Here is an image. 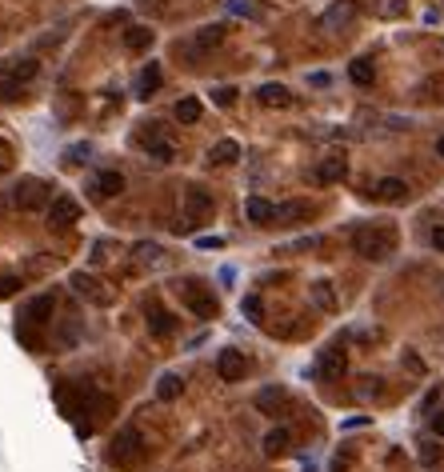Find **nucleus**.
Instances as JSON below:
<instances>
[{
  "instance_id": "nucleus-1",
  "label": "nucleus",
  "mask_w": 444,
  "mask_h": 472,
  "mask_svg": "<svg viewBox=\"0 0 444 472\" xmlns=\"http://www.w3.org/2000/svg\"><path fill=\"white\" fill-rule=\"evenodd\" d=\"M353 248L364 261H388L396 248V229L393 224H360L353 232Z\"/></svg>"
},
{
  "instance_id": "nucleus-2",
  "label": "nucleus",
  "mask_w": 444,
  "mask_h": 472,
  "mask_svg": "<svg viewBox=\"0 0 444 472\" xmlns=\"http://www.w3.org/2000/svg\"><path fill=\"white\" fill-rule=\"evenodd\" d=\"M141 456H144V436H141V428L124 424V428L116 432V441H112V464H124V468H132V464H141Z\"/></svg>"
},
{
  "instance_id": "nucleus-3",
  "label": "nucleus",
  "mask_w": 444,
  "mask_h": 472,
  "mask_svg": "<svg viewBox=\"0 0 444 472\" xmlns=\"http://www.w3.org/2000/svg\"><path fill=\"white\" fill-rule=\"evenodd\" d=\"M36 76V61H9L0 64V101H16L24 81Z\"/></svg>"
},
{
  "instance_id": "nucleus-4",
  "label": "nucleus",
  "mask_w": 444,
  "mask_h": 472,
  "mask_svg": "<svg viewBox=\"0 0 444 472\" xmlns=\"http://www.w3.org/2000/svg\"><path fill=\"white\" fill-rule=\"evenodd\" d=\"M181 296H184V304H188L201 321H212V316H216V296H212V288H204L201 281H184L181 284Z\"/></svg>"
},
{
  "instance_id": "nucleus-5",
  "label": "nucleus",
  "mask_w": 444,
  "mask_h": 472,
  "mask_svg": "<svg viewBox=\"0 0 444 472\" xmlns=\"http://www.w3.org/2000/svg\"><path fill=\"white\" fill-rule=\"evenodd\" d=\"M212 216V192L204 189H188L184 192V221L188 224H201Z\"/></svg>"
},
{
  "instance_id": "nucleus-6",
  "label": "nucleus",
  "mask_w": 444,
  "mask_h": 472,
  "mask_svg": "<svg viewBox=\"0 0 444 472\" xmlns=\"http://www.w3.org/2000/svg\"><path fill=\"white\" fill-rule=\"evenodd\" d=\"M52 308H56V296H52V292H41V296H32V301L21 308V321L32 324V328H36V324H49Z\"/></svg>"
},
{
  "instance_id": "nucleus-7",
  "label": "nucleus",
  "mask_w": 444,
  "mask_h": 472,
  "mask_svg": "<svg viewBox=\"0 0 444 472\" xmlns=\"http://www.w3.org/2000/svg\"><path fill=\"white\" fill-rule=\"evenodd\" d=\"M244 368H248V364H244V352H236V348H224L221 356H216V376H221V381H241L244 376Z\"/></svg>"
},
{
  "instance_id": "nucleus-8",
  "label": "nucleus",
  "mask_w": 444,
  "mask_h": 472,
  "mask_svg": "<svg viewBox=\"0 0 444 472\" xmlns=\"http://www.w3.org/2000/svg\"><path fill=\"white\" fill-rule=\"evenodd\" d=\"M81 216V204L72 201V196H52V204H49V224L52 229H64V224H72Z\"/></svg>"
},
{
  "instance_id": "nucleus-9",
  "label": "nucleus",
  "mask_w": 444,
  "mask_h": 472,
  "mask_svg": "<svg viewBox=\"0 0 444 472\" xmlns=\"http://www.w3.org/2000/svg\"><path fill=\"white\" fill-rule=\"evenodd\" d=\"M256 408L268 412V416H281V412L288 408V392H284L281 384H268V388L256 392Z\"/></svg>"
},
{
  "instance_id": "nucleus-10",
  "label": "nucleus",
  "mask_w": 444,
  "mask_h": 472,
  "mask_svg": "<svg viewBox=\"0 0 444 472\" xmlns=\"http://www.w3.org/2000/svg\"><path fill=\"white\" fill-rule=\"evenodd\" d=\"M344 364H348L344 348H324V352H321V364H316V372H321L324 381H336V376L344 372Z\"/></svg>"
},
{
  "instance_id": "nucleus-11",
  "label": "nucleus",
  "mask_w": 444,
  "mask_h": 472,
  "mask_svg": "<svg viewBox=\"0 0 444 472\" xmlns=\"http://www.w3.org/2000/svg\"><path fill=\"white\" fill-rule=\"evenodd\" d=\"M12 201L21 204V209H36V204H44V184L41 181H21L16 192H12Z\"/></svg>"
},
{
  "instance_id": "nucleus-12",
  "label": "nucleus",
  "mask_w": 444,
  "mask_h": 472,
  "mask_svg": "<svg viewBox=\"0 0 444 472\" xmlns=\"http://www.w3.org/2000/svg\"><path fill=\"white\" fill-rule=\"evenodd\" d=\"M353 12H356V4H353V0H336L333 9H328V12L321 16V29H328V32H333V29H340V24H348V21H353Z\"/></svg>"
},
{
  "instance_id": "nucleus-13",
  "label": "nucleus",
  "mask_w": 444,
  "mask_h": 472,
  "mask_svg": "<svg viewBox=\"0 0 444 472\" xmlns=\"http://www.w3.org/2000/svg\"><path fill=\"white\" fill-rule=\"evenodd\" d=\"M256 101H261L264 109H288V104H293V96H288V89H284V84H261V89H256Z\"/></svg>"
},
{
  "instance_id": "nucleus-14",
  "label": "nucleus",
  "mask_w": 444,
  "mask_h": 472,
  "mask_svg": "<svg viewBox=\"0 0 444 472\" xmlns=\"http://www.w3.org/2000/svg\"><path fill=\"white\" fill-rule=\"evenodd\" d=\"M244 216H248L253 224H268V221H276V204L264 201V196H248V204H244Z\"/></svg>"
},
{
  "instance_id": "nucleus-15",
  "label": "nucleus",
  "mask_w": 444,
  "mask_h": 472,
  "mask_svg": "<svg viewBox=\"0 0 444 472\" xmlns=\"http://www.w3.org/2000/svg\"><path fill=\"white\" fill-rule=\"evenodd\" d=\"M148 328H152V336H168V332L176 328V316H172V312H164L161 304L152 301L148 304Z\"/></svg>"
},
{
  "instance_id": "nucleus-16",
  "label": "nucleus",
  "mask_w": 444,
  "mask_h": 472,
  "mask_svg": "<svg viewBox=\"0 0 444 472\" xmlns=\"http://www.w3.org/2000/svg\"><path fill=\"white\" fill-rule=\"evenodd\" d=\"M376 196H380V201H388V204H400V201H408V184L404 181H396V176H384L380 184H376Z\"/></svg>"
},
{
  "instance_id": "nucleus-17",
  "label": "nucleus",
  "mask_w": 444,
  "mask_h": 472,
  "mask_svg": "<svg viewBox=\"0 0 444 472\" xmlns=\"http://www.w3.org/2000/svg\"><path fill=\"white\" fill-rule=\"evenodd\" d=\"M92 192H96V196H116V192H124V176L116 169H104L101 176H96V184H92Z\"/></svg>"
},
{
  "instance_id": "nucleus-18",
  "label": "nucleus",
  "mask_w": 444,
  "mask_h": 472,
  "mask_svg": "<svg viewBox=\"0 0 444 472\" xmlns=\"http://www.w3.org/2000/svg\"><path fill=\"white\" fill-rule=\"evenodd\" d=\"M308 216H313V204H308V201H288V204H276V221H284V224L308 221Z\"/></svg>"
},
{
  "instance_id": "nucleus-19",
  "label": "nucleus",
  "mask_w": 444,
  "mask_h": 472,
  "mask_svg": "<svg viewBox=\"0 0 444 472\" xmlns=\"http://www.w3.org/2000/svg\"><path fill=\"white\" fill-rule=\"evenodd\" d=\"M221 41H224V24H208V29H201V32H196V41H192V56L216 49Z\"/></svg>"
},
{
  "instance_id": "nucleus-20",
  "label": "nucleus",
  "mask_w": 444,
  "mask_h": 472,
  "mask_svg": "<svg viewBox=\"0 0 444 472\" xmlns=\"http://www.w3.org/2000/svg\"><path fill=\"white\" fill-rule=\"evenodd\" d=\"M344 172H348L344 156H328V161L316 169V181H321V184H336V181H344Z\"/></svg>"
},
{
  "instance_id": "nucleus-21",
  "label": "nucleus",
  "mask_w": 444,
  "mask_h": 472,
  "mask_svg": "<svg viewBox=\"0 0 444 472\" xmlns=\"http://www.w3.org/2000/svg\"><path fill=\"white\" fill-rule=\"evenodd\" d=\"M72 288L81 292V296H89V301H96V304H109V296L101 292V284L92 281V276H84V272H72Z\"/></svg>"
},
{
  "instance_id": "nucleus-22",
  "label": "nucleus",
  "mask_w": 444,
  "mask_h": 472,
  "mask_svg": "<svg viewBox=\"0 0 444 472\" xmlns=\"http://www.w3.org/2000/svg\"><path fill=\"white\" fill-rule=\"evenodd\" d=\"M208 161H212V164H233V161H241V144H236V141H221V144H212Z\"/></svg>"
},
{
  "instance_id": "nucleus-23",
  "label": "nucleus",
  "mask_w": 444,
  "mask_h": 472,
  "mask_svg": "<svg viewBox=\"0 0 444 472\" xmlns=\"http://www.w3.org/2000/svg\"><path fill=\"white\" fill-rule=\"evenodd\" d=\"M124 44H128L132 52H144L152 44V29H144V24H132V29H124Z\"/></svg>"
},
{
  "instance_id": "nucleus-24",
  "label": "nucleus",
  "mask_w": 444,
  "mask_h": 472,
  "mask_svg": "<svg viewBox=\"0 0 444 472\" xmlns=\"http://www.w3.org/2000/svg\"><path fill=\"white\" fill-rule=\"evenodd\" d=\"M181 388H184V381L176 376V372H164L161 381H156V396H161V401H176Z\"/></svg>"
},
{
  "instance_id": "nucleus-25",
  "label": "nucleus",
  "mask_w": 444,
  "mask_h": 472,
  "mask_svg": "<svg viewBox=\"0 0 444 472\" xmlns=\"http://www.w3.org/2000/svg\"><path fill=\"white\" fill-rule=\"evenodd\" d=\"M176 121H181V124H196V121H201V101H196V96H181V101H176Z\"/></svg>"
},
{
  "instance_id": "nucleus-26",
  "label": "nucleus",
  "mask_w": 444,
  "mask_h": 472,
  "mask_svg": "<svg viewBox=\"0 0 444 472\" xmlns=\"http://www.w3.org/2000/svg\"><path fill=\"white\" fill-rule=\"evenodd\" d=\"M288 441H293L288 428H273L268 436H264V452H268V456H281V452L288 448Z\"/></svg>"
},
{
  "instance_id": "nucleus-27",
  "label": "nucleus",
  "mask_w": 444,
  "mask_h": 472,
  "mask_svg": "<svg viewBox=\"0 0 444 472\" xmlns=\"http://www.w3.org/2000/svg\"><path fill=\"white\" fill-rule=\"evenodd\" d=\"M348 76H353V84H360V89H368V84L376 81V72H373V64H368V61H353V64H348Z\"/></svg>"
},
{
  "instance_id": "nucleus-28",
  "label": "nucleus",
  "mask_w": 444,
  "mask_h": 472,
  "mask_svg": "<svg viewBox=\"0 0 444 472\" xmlns=\"http://www.w3.org/2000/svg\"><path fill=\"white\" fill-rule=\"evenodd\" d=\"M156 89H161V69H156V64H148V69L141 72V84H136V92H141V96H152Z\"/></svg>"
},
{
  "instance_id": "nucleus-29",
  "label": "nucleus",
  "mask_w": 444,
  "mask_h": 472,
  "mask_svg": "<svg viewBox=\"0 0 444 472\" xmlns=\"http://www.w3.org/2000/svg\"><path fill=\"white\" fill-rule=\"evenodd\" d=\"M144 144H148V156H152V161H164V164H168L172 156H176V149H172L168 141H156V136H152V141H144Z\"/></svg>"
},
{
  "instance_id": "nucleus-30",
  "label": "nucleus",
  "mask_w": 444,
  "mask_h": 472,
  "mask_svg": "<svg viewBox=\"0 0 444 472\" xmlns=\"http://www.w3.org/2000/svg\"><path fill=\"white\" fill-rule=\"evenodd\" d=\"M313 296H316V304H321V308H336V296H333V288H328V284H313Z\"/></svg>"
},
{
  "instance_id": "nucleus-31",
  "label": "nucleus",
  "mask_w": 444,
  "mask_h": 472,
  "mask_svg": "<svg viewBox=\"0 0 444 472\" xmlns=\"http://www.w3.org/2000/svg\"><path fill=\"white\" fill-rule=\"evenodd\" d=\"M436 461H440V448H436L433 441H424L420 444V464H436Z\"/></svg>"
},
{
  "instance_id": "nucleus-32",
  "label": "nucleus",
  "mask_w": 444,
  "mask_h": 472,
  "mask_svg": "<svg viewBox=\"0 0 444 472\" xmlns=\"http://www.w3.org/2000/svg\"><path fill=\"white\" fill-rule=\"evenodd\" d=\"M212 101L221 104V109H228L236 101V89H212Z\"/></svg>"
},
{
  "instance_id": "nucleus-33",
  "label": "nucleus",
  "mask_w": 444,
  "mask_h": 472,
  "mask_svg": "<svg viewBox=\"0 0 444 472\" xmlns=\"http://www.w3.org/2000/svg\"><path fill=\"white\" fill-rule=\"evenodd\" d=\"M61 344H64V348H72V344H76V321H69L61 328Z\"/></svg>"
},
{
  "instance_id": "nucleus-34",
  "label": "nucleus",
  "mask_w": 444,
  "mask_h": 472,
  "mask_svg": "<svg viewBox=\"0 0 444 472\" xmlns=\"http://www.w3.org/2000/svg\"><path fill=\"white\" fill-rule=\"evenodd\" d=\"M380 12H384V16H404V0H384Z\"/></svg>"
},
{
  "instance_id": "nucleus-35",
  "label": "nucleus",
  "mask_w": 444,
  "mask_h": 472,
  "mask_svg": "<svg viewBox=\"0 0 444 472\" xmlns=\"http://www.w3.org/2000/svg\"><path fill=\"white\" fill-rule=\"evenodd\" d=\"M136 256H141V261H156L161 248H156V244H136Z\"/></svg>"
},
{
  "instance_id": "nucleus-36",
  "label": "nucleus",
  "mask_w": 444,
  "mask_h": 472,
  "mask_svg": "<svg viewBox=\"0 0 444 472\" xmlns=\"http://www.w3.org/2000/svg\"><path fill=\"white\" fill-rule=\"evenodd\" d=\"M244 312H248L253 321H261V301H256V296H248V301H244Z\"/></svg>"
},
{
  "instance_id": "nucleus-37",
  "label": "nucleus",
  "mask_w": 444,
  "mask_h": 472,
  "mask_svg": "<svg viewBox=\"0 0 444 472\" xmlns=\"http://www.w3.org/2000/svg\"><path fill=\"white\" fill-rule=\"evenodd\" d=\"M12 288H21V281H16V276H4V281H0V296H9Z\"/></svg>"
},
{
  "instance_id": "nucleus-38",
  "label": "nucleus",
  "mask_w": 444,
  "mask_h": 472,
  "mask_svg": "<svg viewBox=\"0 0 444 472\" xmlns=\"http://www.w3.org/2000/svg\"><path fill=\"white\" fill-rule=\"evenodd\" d=\"M433 248L444 252V224H436V229H433Z\"/></svg>"
},
{
  "instance_id": "nucleus-39",
  "label": "nucleus",
  "mask_w": 444,
  "mask_h": 472,
  "mask_svg": "<svg viewBox=\"0 0 444 472\" xmlns=\"http://www.w3.org/2000/svg\"><path fill=\"white\" fill-rule=\"evenodd\" d=\"M196 244H201V248H221V236H201V241H196Z\"/></svg>"
},
{
  "instance_id": "nucleus-40",
  "label": "nucleus",
  "mask_w": 444,
  "mask_h": 472,
  "mask_svg": "<svg viewBox=\"0 0 444 472\" xmlns=\"http://www.w3.org/2000/svg\"><path fill=\"white\" fill-rule=\"evenodd\" d=\"M433 432H436V436H444V412H436V416H433Z\"/></svg>"
},
{
  "instance_id": "nucleus-41",
  "label": "nucleus",
  "mask_w": 444,
  "mask_h": 472,
  "mask_svg": "<svg viewBox=\"0 0 444 472\" xmlns=\"http://www.w3.org/2000/svg\"><path fill=\"white\" fill-rule=\"evenodd\" d=\"M436 152H440V156H444V136H440V141H436Z\"/></svg>"
}]
</instances>
